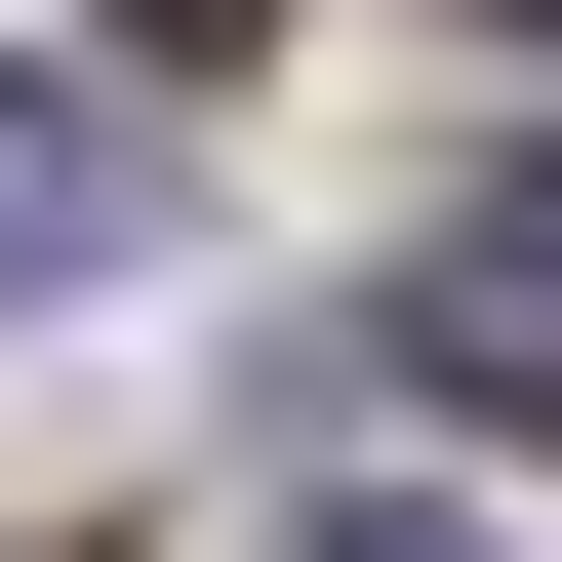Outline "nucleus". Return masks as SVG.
Masks as SVG:
<instances>
[{
    "label": "nucleus",
    "mask_w": 562,
    "mask_h": 562,
    "mask_svg": "<svg viewBox=\"0 0 562 562\" xmlns=\"http://www.w3.org/2000/svg\"><path fill=\"white\" fill-rule=\"evenodd\" d=\"M121 241H161V161H121L81 81H0V322H41V281H121Z\"/></svg>",
    "instance_id": "obj_2"
},
{
    "label": "nucleus",
    "mask_w": 562,
    "mask_h": 562,
    "mask_svg": "<svg viewBox=\"0 0 562 562\" xmlns=\"http://www.w3.org/2000/svg\"><path fill=\"white\" fill-rule=\"evenodd\" d=\"M442 402H482V442H562V161L442 201Z\"/></svg>",
    "instance_id": "obj_1"
},
{
    "label": "nucleus",
    "mask_w": 562,
    "mask_h": 562,
    "mask_svg": "<svg viewBox=\"0 0 562 562\" xmlns=\"http://www.w3.org/2000/svg\"><path fill=\"white\" fill-rule=\"evenodd\" d=\"M121 41H241V0H121Z\"/></svg>",
    "instance_id": "obj_4"
},
{
    "label": "nucleus",
    "mask_w": 562,
    "mask_h": 562,
    "mask_svg": "<svg viewBox=\"0 0 562 562\" xmlns=\"http://www.w3.org/2000/svg\"><path fill=\"white\" fill-rule=\"evenodd\" d=\"M281 562H482V522H442V482H322V522H281Z\"/></svg>",
    "instance_id": "obj_3"
}]
</instances>
